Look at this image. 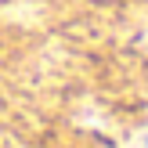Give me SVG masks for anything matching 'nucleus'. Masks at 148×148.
Instances as JSON below:
<instances>
[{
	"label": "nucleus",
	"instance_id": "f257e3e1",
	"mask_svg": "<svg viewBox=\"0 0 148 148\" xmlns=\"http://www.w3.org/2000/svg\"><path fill=\"white\" fill-rule=\"evenodd\" d=\"M134 148H148V130H145V134H141V137L134 141Z\"/></svg>",
	"mask_w": 148,
	"mask_h": 148
}]
</instances>
